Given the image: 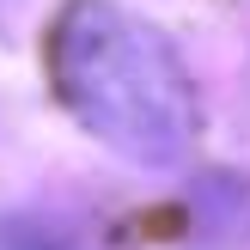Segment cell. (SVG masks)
I'll list each match as a JSON object with an SVG mask.
<instances>
[{"label": "cell", "mask_w": 250, "mask_h": 250, "mask_svg": "<svg viewBox=\"0 0 250 250\" xmlns=\"http://www.w3.org/2000/svg\"><path fill=\"white\" fill-rule=\"evenodd\" d=\"M67 110L134 165H177L195 141V92L177 49L116 6H73L55 31Z\"/></svg>", "instance_id": "cell-1"}]
</instances>
